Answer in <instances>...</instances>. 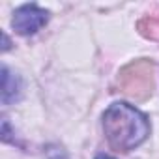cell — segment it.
I'll return each mask as SVG.
<instances>
[{"mask_svg": "<svg viewBox=\"0 0 159 159\" xmlns=\"http://www.w3.org/2000/svg\"><path fill=\"white\" fill-rule=\"evenodd\" d=\"M21 79L11 73L6 66L2 67V103L10 105L21 98Z\"/></svg>", "mask_w": 159, "mask_h": 159, "instance_id": "cell-3", "label": "cell"}, {"mask_svg": "<svg viewBox=\"0 0 159 159\" xmlns=\"http://www.w3.org/2000/svg\"><path fill=\"white\" fill-rule=\"evenodd\" d=\"M49 21V11L39 8L38 4H25L15 10L11 17V26L21 36H32L41 30Z\"/></svg>", "mask_w": 159, "mask_h": 159, "instance_id": "cell-2", "label": "cell"}, {"mask_svg": "<svg viewBox=\"0 0 159 159\" xmlns=\"http://www.w3.org/2000/svg\"><path fill=\"white\" fill-rule=\"evenodd\" d=\"M103 131L109 144L120 152L139 148L150 135V122L137 107L116 101L103 114Z\"/></svg>", "mask_w": 159, "mask_h": 159, "instance_id": "cell-1", "label": "cell"}, {"mask_svg": "<svg viewBox=\"0 0 159 159\" xmlns=\"http://www.w3.org/2000/svg\"><path fill=\"white\" fill-rule=\"evenodd\" d=\"M96 159H114V157H111V155H105V153H99V155H96Z\"/></svg>", "mask_w": 159, "mask_h": 159, "instance_id": "cell-4", "label": "cell"}]
</instances>
